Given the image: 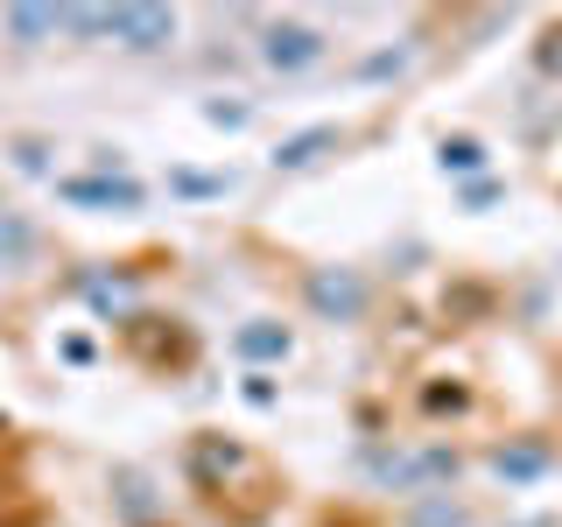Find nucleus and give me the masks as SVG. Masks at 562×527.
<instances>
[{"instance_id":"obj_1","label":"nucleus","mask_w":562,"mask_h":527,"mask_svg":"<svg viewBox=\"0 0 562 527\" xmlns=\"http://www.w3.org/2000/svg\"><path fill=\"white\" fill-rule=\"evenodd\" d=\"M324 49H330V35L310 29V22H268V29H260V64L281 70V78H295V70L324 64Z\"/></svg>"},{"instance_id":"obj_2","label":"nucleus","mask_w":562,"mask_h":527,"mask_svg":"<svg viewBox=\"0 0 562 527\" xmlns=\"http://www.w3.org/2000/svg\"><path fill=\"white\" fill-rule=\"evenodd\" d=\"M303 295H310V310L324 316V324H351V316L366 310V281L351 268H310Z\"/></svg>"},{"instance_id":"obj_3","label":"nucleus","mask_w":562,"mask_h":527,"mask_svg":"<svg viewBox=\"0 0 562 527\" xmlns=\"http://www.w3.org/2000/svg\"><path fill=\"white\" fill-rule=\"evenodd\" d=\"M105 35H113L120 49H162V43H176V14L169 8H105Z\"/></svg>"},{"instance_id":"obj_4","label":"nucleus","mask_w":562,"mask_h":527,"mask_svg":"<svg viewBox=\"0 0 562 527\" xmlns=\"http://www.w3.org/2000/svg\"><path fill=\"white\" fill-rule=\"evenodd\" d=\"M380 479L394 485V492H429V485H450V479H457V450L429 444V450H408V457H386V464H380Z\"/></svg>"},{"instance_id":"obj_5","label":"nucleus","mask_w":562,"mask_h":527,"mask_svg":"<svg viewBox=\"0 0 562 527\" xmlns=\"http://www.w3.org/2000/svg\"><path fill=\"white\" fill-rule=\"evenodd\" d=\"M57 198L78 211H140V183L134 176H70L57 183Z\"/></svg>"},{"instance_id":"obj_6","label":"nucleus","mask_w":562,"mask_h":527,"mask_svg":"<svg viewBox=\"0 0 562 527\" xmlns=\"http://www.w3.org/2000/svg\"><path fill=\"white\" fill-rule=\"evenodd\" d=\"M338 141H345L338 127H303V134H289V141L274 148V169H281V176H303V169L324 162V155L338 148Z\"/></svg>"},{"instance_id":"obj_7","label":"nucleus","mask_w":562,"mask_h":527,"mask_svg":"<svg viewBox=\"0 0 562 527\" xmlns=\"http://www.w3.org/2000/svg\"><path fill=\"white\" fill-rule=\"evenodd\" d=\"M289 324H268V316H254V324H239V338H233V351L246 366H281L289 359Z\"/></svg>"},{"instance_id":"obj_8","label":"nucleus","mask_w":562,"mask_h":527,"mask_svg":"<svg viewBox=\"0 0 562 527\" xmlns=\"http://www.w3.org/2000/svg\"><path fill=\"white\" fill-rule=\"evenodd\" d=\"M492 471H499L506 485H535L541 471H549V450L541 444H499L492 450Z\"/></svg>"},{"instance_id":"obj_9","label":"nucleus","mask_w":562,"mask_h":527,"mask_svg":"<svg viewBox=\"0 0 562 527\" xmlns=\"http://www.w3.org/2000/svg\"><path fill=\"white\" fill-rule=\"evenodd\" d=\"M408 527H471V506L450 500V492H422L408 506Z\"/></svg>"},{"instance_id":"obj_10","label":"nucleus","mask_w":562,"mask_h":527,"mask_svg":"<svg viewBox=\"0 0 562 527\" xmlns=\"http://www.w3.org/2000/svg\"><path fill=\"white\" fill-rule=\"evenodd\" d=\"M246 464V457L233 450V444H225V436H204V444L198 450H190V471H198V479L204 485H218V479H233V471Z\"/></svg>"},{"instance_id":"obj_11","label":"nucleus","mask_w":562,"mask_h":527,"mask_svg":"<svg viewBox=\"0 0 562 527\" xmlns=\"http://www.w3.org/2000/svg\"><path fill=\"white\" fill-rule=\"evenodd\" d=\"M57 29H64V8H8V35L22 49H35L43 35H57Z\"/></svg>"},{"instance_id":"obj_12","label":"nucleus","mask_w":562,"mask_h":527,"mask_svg":"<svg viewBox=\"0 0 562 527\" xmlns=\"http://www.w3.org/2000/svg\"><path fill=\"white\" fill-rule=\"evenodd\" d=\"M436 162H443V176H479L485 169V141L479 134H450L443 148H436Z\"/></svg>"},{"instance_id":"obj_13","label":"nucleus","mask_w":562,"mask_h":527,"mask_svg":"<svg viewBox=\"0 0 562 527\" xmlns=\"http://www.w3.org/2000/svg\"><path fill=\"white\" fill-rule=\"evenodd\" d=\"M29 254H35V225L22 218V211H0V260H8V268H22Z\"/></svg>"},{"instance_id":"obj_14","label":"nucleus","mask_w":562,"mask_h":527,"mask_svg":"<svg viewBox=\"0 0 562 527\" xmlns=\"http://www.w3.org/2000/svg\"><path fill=\"white\" fill-rule=\"evenodd\" d=\"M169 190L176 198H225V190H233V176H211V169H169Z\"/></svg>"},{"instance_id":"obj_15","label":"nucleus","mask_w":562,"mask_h":527,"mask_svg":"<svg viewBox=\"0 0 562 527\" xmlns=\"http://www.w3.org/2000/svg\"><path fill=\"white\" fill-rule=\"evenodd\" d=\"M8 155H14V169H29V176H43V169H49V141H35V134L8 141Z\"/></svg>"},{"instance_id":"obj_16","label":"nucleus","mask_w":562,"mask_h":527,"mask_svg":"<svg viewBox=\"0 0 562 527\" xmlns=\"http://www.w3.org/2000/svg\"><path fill=\"white\" fill-rule=\"evenodd\" d=\"M401 70H408V49H373V57L359 64V78L373 85V78H401Z\"/></svg>"},{"instance_id":"obj_17","label":"nucleus","mask_w":562,"mask_h":527,"mask_svg":"<svg viewBox=\"0 0 562 527\" xmlns=\"http://www.w3.org/2000/svg\"><path fill=\"white\" fill-rule=\"evenodd\" d=\"M204 120H211V127H246L254 113H246L239 99H211V105H204Z\"/></svg>"},{"instance_id":"obj_18","label":"nucleus","mask_w":562,"mask_h":527,"mask_svg":"<svg viewBox=\"0 0 562 527\" xmlns=\"http://www.w3.org/2000/svg\"><path fill=\"white\" fill-rule=\"evenodd\" d=\"M422 408H429V415H443V408H464V386H429V394H422Z\"/></svg>"},{"instance_id":"obj_19","label":"nucleus","mask_w":562,"mask_h":527,"mask_svg":"<svg viewBox=\"0 0 562 527\" xmlns=\"http://www.w3.org/2000/svg\"><path fill=\"white\" fill-rule=\"evenodd\" d=\"M92 303L99 310H127V281H92Z\"/></svg>"},{"instance_id":"obj_20","label":"nucleus","mask_w":562,"mask_h":527,"mask_svg":"<svg viewBox=\"0 0 562 527\" xmlns=\"http://www.w3.org/2000/svg\"><path fill=\"white\" fill-rule=\"evenodd\" d=\"M246 401H254V408H274V380L268 373H246V386H239Z\"/></svg>"},{"instance_id":"obj_21","label":"nucleus","mask_w":562,"mask_h":527,"mask_svg":"<svg viewBox=\"0 0 562 527\" xmlns=\"http://www.w3.org/2000/svg\"><path fill=\"white\" fill-rule=\"evenodd\" d=\"M541 70H562V29H549V43H541Z\"/></svg>"}]
</instances>
